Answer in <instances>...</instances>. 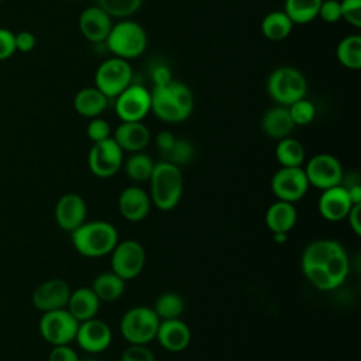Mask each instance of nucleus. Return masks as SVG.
<instances>
[{
  "label": "nucleus",
  "mask_w": 361,
  "mask_h": 361,
  "mask_svg": "<svg viewBox=\"0 0 361 361\" xmlns=\"http://www.w3.org/2000/svg\"><path fill=\"white\" fill-rule=\"evenodd\" d=\"M323 0H285V13L293 24H307L313 21Z\"/></svg>",
  "instance_id": "nucleus-30"
},
{
  "label": "nucleus",
  "mask_w": 361,
  "mask_h": 361,
  "mask_svg": "<svg viewBox=\"0 0 361 361\" xmlns=\"http://www.w3.org/2000/svg\"><path fill=\"white\" fill-rule=\"evenodd\" d=\"M148 180L154 206L162 212H169L178 206L183 193V176L179 166L164 159L158 161Z\"/></svg>",
  "instance_id": "nucleus-4"
},
{
  "label": "nucleus",
  "mask_w": 361,
  "mask_h": 361,
  "mask_svg": "<svg viewBox=\"0 0 361 361\" xmlns=\"http://www.w3.org/2000/svg\"><path fill=\"white\" fill-rule=\"evenodd\" d=\"M123 155L124 151L117 145L113 137L93 142L87 157L89 169L97 178H111L121 169L124 162Z\"/></svg>",
  "instance_id": "nucleus-11"
},
{
  "label": "nucleus",
  "mask_w": 361,
  "mask_h": 361,
  "mask_svg": "<svg viewBox=\"0 0 361 361\" xmlns=\"http://www.w3.org/2000/svg\"><path fill=\"white\" fill-rule=\"evenodd\" d=\"M100 300L90 286H82L71 292L66 309L80 323L96 317Z\"/></svg>",
  "instance_id": "nucleus-23"
},
{
  "label": "nucleus",
  "mask_w": 361,
  "mask_h": 361,
  "mask_svg": "<svg viewBox=\"0 0 361 361\" xmlns=\"http://www.w3.org/2000/svg\"><path fill=\"white\" fill-rule=\"evenodd\" d=\"M272 238L276 244H285L288 241V233H272Z\"/></svg>",
  "instance_id": "nucleus-47"
},
{
  "label": "nucleus",
  "mask_w": 361,
  "mask_h": 361,
  "mask_svg": "<svg viewBox=\"0 0 361 361\" xmlns=\"http://www.w3.org/2000/svg\"><path fill=\"white\" fill-rule=\"evenodd\" d=\"M109 99L96 87V86H89L80 89L73 99V107L78 114L87 117V118H94L99 117L107 107Z\"/></svg>",
  "instance_id": "nucleus-26"
},
{
  "label": "nucleus",
  "mask_w": 361,
  "mask_h": 361,
  "mask_svg": "<svg viewBox=\"0 0 361 361\" xmlns=\"http://www.w3.org/2000/svg\"><path fill=\"white\" fill-rule=\"evenodd\" d=\"M303 169L309 185L320 190L337 186L344 179L341 162L334 155L326 152L313 155Z\"/></svg>",
  "instance_id": "nucleus-13"
},
{
  "label": "nucleus",
  "mask_w": 361,
  "mask_h": 361,
  "mask_svg": "<svg viewBox=\"0 0 361 361\" xmlns=\"http://www.w3.org/2000/svg\"><path fill=\"white\" fill-rule=\"evenodd\" d=\"M90 288L100 302H114L123 296L126 281L110 269L99 274Z\"/></svg>",
  "instance_id": "nucleus-27"
},
{
  "label": "nucleus",
  "mask_w": 361,
  "mask_h": 361,
  "mask_svg": "<svg viewBox=\"0 0 361 361\" xmlns=\"http://www.w3.org/2000/svg\"><path fill=\"white\" fill-rule=\"evenodd\" d=\"M110 254L111 271L126 282L137 278L142 272L147 254L141 243L135 240L118 241Z\"/></svg>",
  "instance_id": "nucleus-10"
},
{
  "label": "nucleus",
  "mask_w": 361,
  "mask_h": 361,
  "mask_svg": "<svg viewBox=\"0 0 361 361\" xmlns=\"http://www.w3.org/2000/svg\"><path fill=\"white\" fill-rule=\"evenodd\" d=\"M151 204L149 193L140 186H128L123 189L117 202L120 214L131 223L144 220L149 214Z\"/></svg>",
  "instance_id": "nucleus-18"
},
{
  "label": "nucleus",
  "mask_w": 361,
  "mask_h": 361,
  "mask_svg": "<svg viewBox=\"0 0 361 361\" xmlns=\"http://www.w3.org/2000/svg\"><path fill=\"white\" fill-rule=\"evenodd\" d=\"M79 361H97L94 358H85V360H79Z\"/></svg>",
  "instance_id": "nucleus-48"
},
{
  "label": "nucleus",
  "mask_w": 361,
  "mask_h": 361,
  "mask_svg": "<svg viewBox=\"0 0 361 361\" xmlns=\"http://www.w3.org/2000/svg\"><path fill=\"white\" fill-rule=\"evenodd\" d=\"M79 322L68 312V309H58L44 312L39 320V333L42 338L52 345L69 344L75 340Z\"/></svg>",
  "instance_id": "nucleus-12"
},
{
  "label": "nucleus",
  "mask_w": 361,
  "mask_h": 361,
  "mask_svg": "<svg viewBox=\"0 0 361 361\" xmlns=\"http://www.w3.org/2000/svg\"><path fill=\"white\" fill-rule=\"evenodd\" d=\"M300 267L305 278L319 290H334L344 283L350 271L344 247L330 238L309 243L302 252Z\"/></svg>",
  "instance_id": "nucleus-1"
},
{
  "label": "nucleus",
  "mask_w": 361,
  "mask_h": 361,
  "mask_svg": "<svg viewBox=\"0 0 361 361\" xmlns=\"http://www.w3.org/2000/svg\"><path fill=\"white\" fill-rule=\"evenodd\" d=\"M104 42L114 56L128 61L144 54L148 39L145 30L138 23L124 18L113 24Z\"/></svg>",
  "instance_id": "nucleus-5"
},
{
  "label": "nucleus",
  "mask_w": 361,
  "mask_h": 361,
  "mask_svg": "<svg viewBox=\"0 0 361 361\" xmlns=\"http://www.w3.org/2000/svg\"><path fill=\"white\" fill-rule=\"evenodd\" d=\"M309 188L302 166H281L271 178V190L276 200L296 203L306 196Z\"/></svg>",
  "instance_id": "nucleus-9"
},
{
  "label": "nucleus",
  "mask_w": 361,
  "mask_h": 361,
  "mask_svg": "<svg viewBox=\"0 0 361 361\" xmlns=\"http://www.w3.org/2000/svg\"><path fill=\"white\" fill-rule=\"evenodd\" d=\"M86 203L78 193H66L59 197L55 206V220L66 231H73L86 221Z\"/></svg>",
  "instance_id": "nucleus-19"
},
{
  "label": "nucleus",
  "mask_w": 361,
  "mask_h": 361,
  "mask_svg": "<svg viewBox=\"0 0 361 361\" xmlns=\"http://www.w3.org/2000/svg\"><path fill=\"white\" fill-rule=\"evenodd\" d=\"M336 56L338 62L347 68L357 71L361 68V37L348 35L343 38L336 49Z\"/></svg>",
  "instance_id": "nucleus-31"
},
{
  "label": "nucleus",
  "mask_w": 361,
  "mask_h": 361,
  "mask_svg": "<svg viewBox=\"0 0 361 361\" xmlns=\"http://www.w3.org/2000/svg\"><path fill=\"white\" fill-rule=\"evenodd\" d=\"M86 134L90 141L97 142V141H103V140L111 137V128H110V124L104 118L94 117L89 121V124L86 127Z\"/></svg>",
  "instance_id": "nucleus-38"
},
{
  "label": "nucleus",
  "mask_w": 361,
  "mask_h": 361,
  "mask_svg": "<svg viewBox=\"0 0 361 361\" xmlns=\"http://www.w3.org/2000/svg\"><path fill=\"white\" fill-rule=\"evenodd\" d=\"M114 99V110L121 121H142L151 111V92L142 85L130 83Z\"/></svg>",
  "instance_id": "nucleus-14"
},
{
  "label": "nucleus",
  "mask_w": 361,
  "mask_h": 361,
  "mask_svg": "<svg viewBox=\"0 0 361 361\" xmlns=\"http://www.w3.org/2000/svg\"><path fill=\"white\" fill-rule=\"evenodd\" d=\"M289 116L295 126H306L313 121L316 116V107L312 102L306 100L305 97L300 100L293 102L292 104L286 106Z\"/></svg>",
  "instance_id": "nucleus-36"
},
{
  "label": "nucleus",
  "mask_w": 361,
  "mask_h": 361,
  "mask_svg": "<svg viewBox=\"0 0 361 361\" xmlns=\"http://www.w3.org/2000/svg\"><path fill=\"white\" fill-rule=\"evenodd\" d=\"M124 165V172L126 175L134 180V182H145L149 179L154 165L155 162L152 161V158L144 152H133L126 162H123Z\"/></svg>",
  "instance_id": "nucleus-32"
},
{
  "label": "nucleus",
  "mask_w": 361,
  "mask_h": 361,
  "mask_svg": "<svg viewBox=\"0 0 361 361\" xmlns=\"http://www.w3.org/2000/svg\"><path fill=\"white\" fill-rule=\"evenodd\" d=\"M298 221L295 203L276 200L265 212V224L271 233H289Z\"/></svg>",
  "instance_id": "nucleus-24"
},
{
  "label": "nucleus",
  "mask_w": 361,
  "mask_h": 361,
  "mask_svg": "<svg viewBox=\"0 0 361 361\" xmlns=\"http://www.w3.org/2000/svg\"><path fill=\"white\" fill-rule=\"evenodd\" d=\"M169 80H172V78H171V71H169L166 66L158 65V66L154 68V71H152V82H154V86L165 85V83H168Z\"/></svg>",
  "instance_id": "nucleus-46"
},
{
  "label": "nucleus",
  "mask_w": 361,
  "mask_h": 361,
  "mask_svg": "<svg viewBox=\"0 0 361 361\" xmlns=\"http://www.w3.org/2000/svg\"><path fill=\"white\" fill-rule=\"evenodd\" d=\"M152 309L159 320L178 319L183 313L185 302L183 298L176 292H164L155 299Z\"/></svg>",
  "instance_id": "nucleus-33"
},
{
  "label": "nucleus",
  "mask_w": 361,
  "mask_h": 361,
  "mask_svg": "<svg viewBox=\"0 0 361 361\" xmlns=\"http://www.w3.org/2000/svg\"><path fill=\"white\" fill-rule=\"evenodd\" d=\"M141 3L142 0H97V6L116 18L133 16L141 7Z\"/></svg>",
  "instance_id": "nucleus-34"
},
{
  "label": "nucleus",
  "mask_w": 361,
  "mask_h": 361,
  "mask_svg": "<svg viewBox=\"0 0 361 361\" xmlns=\"http://www.w3.org/2000/svg\"><path fill=\"white\" fill-rule=\"evenodd\" d=\"M193 110L192 90L182 82L169 80L154 86L151 92V111L166 123L185 121Z\"/></svg>",
  "instance_id": "nucleus-2"
},
{
  "label": "nucleus",
  "mask_w": 361,
  "mask_h": 361,
  "mask_svg": "<svg viewBox=\"0 0 361 361\" xmlns=\"http://www.w3.org/2000/svg\"><path fill=\"white\" fill-rule=\"evenodd\" d=\"M120 361H155V355L147 344H130L123 351Z\"/></svg>",
  "instance_id": "nucleus-39"
},
{
  "label": "nucleus",
  "mask_w": 361,
  "mask_h": 361,
  "mask_svg": "<svg viewBox=\"0 0 361 361\" xmlns=\"http://www.w3.org/2000/svg\"><path fill=\"white\" fill-rule=\"evenodd\" d=\"M111 27V17L99 6L87 7L79 16V30L90 42L99 44L106 41Z\"/></svg>",
  "instance_id": "nucleus-21"
},
{
  "label": "nucleus",
  "mask_w": 361,
  "mask_h": 361,
  "mask_svg": "<svg viewBox=\"0 0 361 361\" xmlns=\"http://www.w3.org/2000/svg\"><path fill=\"white\" fill-rule=\"evenodd\" d=\"M111 137L123 151L133 154L142 151L148 145L151 133L142 121H121Z\"/></svg>",
  "instance_id": "nucleus-22"
},
{
  "label": "nucleus",
  "mask_w": 361,
  "mask_h": 361,
  "mask_svg": "<svg viewBox=\"0 0 361 361\" xmlns=\"http://www.w3.org/2000/svg\"><path fill=\"white\" fill-rule=\"evenodd\" d=\"M133 80V69L127 59L113 56L103 61L94 73L96 87L107 97H117Z\"/></svg>",
  "instance_id": "nucleus-8"
},
{
  "label": "nucleus",
  "mask_w": 361,
  "mask_h": 361,
  "mask_svg": "<svg viewBox=\"0 0 361 361\" xmlns=\"http://www.w3.org/2000/svg\"><path fill=\"white\" fill-rule=\"evenodd\" d=\"M159 317L149 306L130 307L120 320V333L130 344H148L157 336Z\"/></svg>",
  "instance_id": "nucleus-7"
},
{
  "label": "nucleus",
  "mask_w": 361,
  "mask_h": 361,
  "mask_svg": "<svg viewBox=\"0 0 361 361\" xmlns=\"http://www.w3.org/2000/svg\"><path fill=\"white\" fill-rule=\"evenodd\" d=\"M293 28V23L286 16L285 11H271L268 13L261 23V31L265 38L271 41H282L289 37Z\"/></svg>",
  "instance_id": "nucleus-29"
},
{
  "label": "nucleus",
  "mask_w": 361,
  "mask_h": 361,
  "mask_svg": "<svg viewBox=\"0 0 361 361\" xmlns=\"http://www.w3.org/2000/svg\"><path fill=\"white\" fill-rule=\"evenodd\" d=\"M267 90L279 106H289L306 96L307 82L296 68L281 66L268 76Z\"/></svg>",
  "instance_id": "nucleus-6"
},
{
  "label": "nucleus",
  "mask_w": 361,
  "mask_h": 361,
  "mask_svg": "<svg viewBox=\"0 0 361 361\" xmlns=\"http://www.w3.org/2000/svg\"><path fill=\"white\" fill-rule=\"evenodd\" d=\"M111 338L113 334L109 324L96 317L80 322L75 336V341L79 344V347L90 354H97L107 350L111 344Z\"/></svg>",
  "instance_id": "nucleus-15"
},
{
  "label": "nucleus",
  "mask_w": 361,
  "mask_h": 361,
  "mask_svg": "<svg viewBox=\"0 0 361 361\" xmlns=\"http://www.w3.org/2000/svg\"><path fill=\"white\" fill-rule=\"evenodd\" d=\"M340 10L343 20L353 27H361V0H341Z\"/></svg>",
  "instance_id": "nucleus-37"
},
{
  "label": "nucleus",
  "mask_w": 361,
  "mask_h": 361,
  "mask_svg": "<svg viewBox=\"0 0 361 361\" xmlns=\"http://www.w3.org/2000/svg\"><path fill=\"white\" fill-rule=\"evenodd\" d=\"M353 202L348 196L345 186L341 183L329 189L322 190L317 202V209L320 216L327 221H341L347 217Z\"/></svg>",
  "instance_id": "nucleus-17"
},
{
  "label": "nucleus",
  "mask_w": 361,
  "mask_h": 361,
  "mask_svg": "<svg viewBox=\"0 0 361 361\" xmlns=\"http://www.w3.org/2000/svg\"><path fill=\"white\" fill-rule=\"evenodd\" d=\"M295 124L289 116L286 106H275L268 109L261 118V128L265 135L274 140L288 137Z\"/></svg>",
  "instance_id": "nucleus-25"
},
{
  "label": "nucleus",
  "mask_w": 361,
  "mask_h": 361,
  "mask_svg": "<svg viewBox=\"0 0 361 361\" xmlns=\"http://www.w3.org/2000/svg\"><path fill=\"white\" fill-rule=\"evenodd\" d=\"M175 140H176V137L171 131H168V130L159 131L157 134V137H155V142H157V147L161 151V154L166 152L173 145Z\"/></svg>",
  "instance_id": "nucleus-45"
},
{
  "label": "nucleus",
  "mask_w": 361,
  "mask_h": 361,
  "mask_svg": "<svg viewBox=\"0 0 361 361\" xmlns=\"http://www.w3.org/2000/svg\"><path fill=\"white\" fill-rule=\"evenodd\" d=\"M16 52V34L0 28V61L10 58Z\"/></svg>",
  "instance_id": "nucleus-41"
},
{
  "label": "nucleus",
  "mask_w": 361,
  "mask_h": 361,
  "mask_svg": "<svg viewBox=\"0 0 361 361\" xmlns=\"http://www.w3.org/2000/svg\"><path fill=\"white\" fill-rule=\"evenodd\" d=\"M348 224L351 227V230L360 235L361 234V203L360 204H353V207L350 209L347 217Z\"/></svg>",
  "instance_id": "nucleus-44"
},
{
  "label": "nucleus",
  "mask_w": 361,
  "mask_h": 361,
  "mask_svg": "<svg viewBox=\"0 0 361 361\" xmlns=\"http://www.w3.org/2000/svg\"><path fill=\"white\" fill-rule=\"evenodd\" d=\"M79 360L80 358L76 354V351L68 344L54 345L48 355V361H79Z\"/></svg>",
  "instance_id": "nucleus-42"
},
{
  "label": "nucleus",
  "mask_w": 361,
  "mask_h": 361,
  "mask_svg": "<svg viewBox=\"0 0 361 361\" xmlns=\"http://www.w3.org/2000/svg\"><path fill=\"white\" fill-rule=\"evenodd\" d=\"M35 42L37 39L30 31H20L18 34H16V51L30 52L34 49Z\"/></svg>",
  "instance_id": "nucleus-43"
},
{
  "label": "nucleus",
  "mask_w": 361,
  "mask_h": 361,
  "mask_svg": "<svg viewBox=\"0 0 361 361\" xmlns=\"http://www.w3.org/2000/svg\"><path fill=\"white\" fill-rule=\"evenodd\" d=\"M193 155H195L193 145H192V142H189L185 138H176L173 145L166 152L162 154L164 161H168L179 168L182 165L189 164L192 161Z\"/></svg>",
  "instance_id": "nucleus-35"
},
{
  "label": "nucleus",
  "mask_w": 361,
  "mask_h": 361,
  "mask_svg": "<svg viewBox=\"0 0 361 361\" xmlns=\"http://www.w3.org/2000/svg\"><path fill=\"white\" fill-rule=\"evenodd\" d=\"M155 338L166 351L179 353L190 344L192 333L189 326L180 317L168 319L159 322Z\"/></svg>",
  "instance_id": "nucleus-20"
},
{
  "label": "nucleus",
  "mask_w": 361,
  "mask_h": 361,
  "mask_svg": "<svg viewBox=\"0 0 361 361\" xmlns=\"http://www.w3.org/2000/svg\"><path fill=\"white\" fill-rule=\"evenodd\" d=\"M305 157L306 151L299 140L289 135L278 140L275 147V158L281 166H302Z\"/></svg>",
  "instance_id": "nucleus-28"
},
{
  "label": "nucleus",
  "mask_w": 361,
  "mask_h": 361,
  "mask_svg": "<svg viewBox=\"0 0 361 361\" xmlns=\"http://www.w3.org/2000/svg\"><path fill=\"white\" fill-rule=\"evenodd\" d=\"M75 250L87 258L109 255L118 243L117 228L106 220H90L71 231Z\"/></svg>",
  "instance_id": "nucleus-3"
},
{
  "label": "nucleus",
  "mask_w": 361,
  "mask_h": 361,
  "mask_svg": "<svg viewBox=\"0 0 361 361\" xmlns=\"http://www.w3.org/2000/svg\"><path fill=\"white\" fill-rule=\"evenodd\" d=\"M71 288L66 281L52 278L42 282L32 293V305L41 312L65 309L71 296Z\"/></svg>",
  "instance_id": "nucleus-16"
},
{
  "label": "nucleus",
  "mask_w": 361,
  "mask_h": 361,
  "mask_svg": "<svg viewBox=\"0 0 361 361\" xmlns=\"http://www.w3.org/2000/svg\"><path fill=\"white\" fill-rule=\"evenodd\" d=\"M323 21L334 24L338 20H341V10H340V1L338 0H323L319 8V14Z\"/></svg>",
  "instance_id": "nucleus-40"
}]
</instances>
